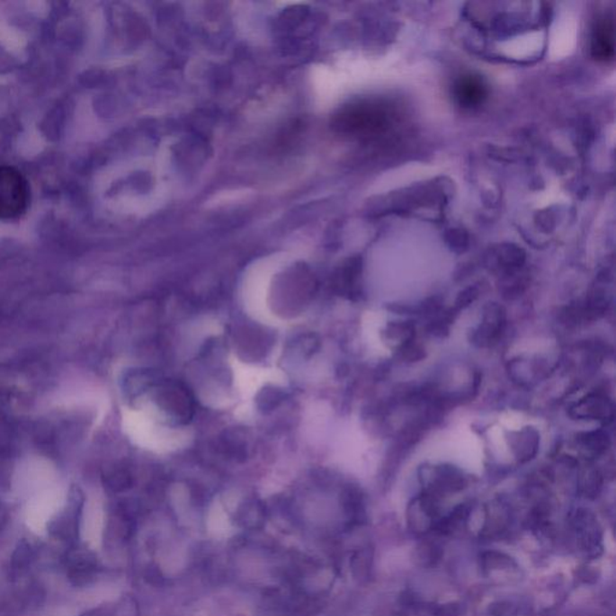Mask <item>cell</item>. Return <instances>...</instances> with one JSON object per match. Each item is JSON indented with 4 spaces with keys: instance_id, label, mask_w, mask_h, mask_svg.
I'll return each instance as SVG.
<instances>
[{
    "instance_id": "cell-8",
    "label": "cell",
    "mask_w": 616,
    "mask_h": 616,
    "mask_svg": "<svg viewBox=\"0 0 616 616\" xmlns=\"http://www.w3.org/2000/svg\"><path fill=\"white\" fill-rule=\"evenodd\" d=\"M614 404L602 394H590L569 408V415L578 420H597L609 424L614 419Z\"/></svg>"
},
{
    "instance_id": "cell-12",
    "label": "cell",
    "mask_w": 616,
    "mask_h": 616,
    "mask_svg": "<svg viewBox=\"0 0 616 616\" xmlns=\"http://www.w3.org/2000/svg\"><path fill=\"white\" fill-rule=\"evenodd\" d=\"M602 486H603V478L596 468L586 466L580 471L578 491L582 496L594 500L600 495Z\"/></svg>"
},
{
    "instance_id": "cell-6",
    "label": "cell",
    "mask_w": 616,
    "mask_h": 616,
    "mask_svg": "<svg viewBox=\"0 0 616 616\" xmlns=\"http://www.w3.org/2000/svg\"><path fill=\"white\" fill-rule=\"evenodd\" d=\"M67 576L74 586L88 585L99 571L97 558L90 550L74 548L66 558Z\"/></svg>"
},
{
    "instance_id": "cell-15",
    "label": "cell",
    "mask_w": 616,
    "mask_h": 616,
    "mask_svg": "<svg viewBox=\"0 0 616 616\" xmlns=\"http://www.w3.org/2000/svg\"><path fill=\"white\" fill-rule=\"evenodd\" d=\"M540 438L536 431L525 430L520 433V440L516 442V448H518V457L520 461L525 462L531 460L537 450H539Z\"/></svg>"
},
{
    "instance_id": "cell-16",
    "label": "cell",
    "mask_w": 616,
    "mask_h": 616,
    "mask_svg": "<svg viewBox=\"0 0 616 616\" xmlns=\"http://www.w3.org/2000/svg\"><path fill=\"white\" fill-rule=\"evenodd\" d=\"M478 297H479L478 288H477V287L468 288V290H465L464 291H461L460 294H459L457 301H455V306H454L453 311L455 313H458L459 311H461V309H465L466 308H469V306L471 305L472 302H475L477 300V299H478Z\"/></svg>"
},
{
    "instance_id": "cell-20",
    "label": "cell",
    "mask_w": 616,
    "mask_h": 616,
    "mask_svg": "<svg viewBox=\"0 0 616 616\" xmlns=\"http://www.w3.org/2000/svg\"><path fill=\"white\" fill-rule=\"evenodd\" d=\"M386 616H404V615L398 614V612H390V614H387Z\"/></svg>"
},
{
    "instance_id": "cell-10",
    "label": "cell",
    "mask_w": 616,
    "mask_h": 616,
    "mask_svg": "<svg viewBox=\"0 0 616 616\" xmlns=\"http://www.w3.org/2000/svg\"><path fill=\"white\" fill-rule=\"evenodd\" d=\"M455 98L465 108L479 105L487 97V88L479 77L473 75L461 76L455 84Z\"/></svg>"
},
{
    "instance_id": "cell-19",
    "label": "cell",
    "mask_w": 616,
    "mask_h": 616,
    "mask_svg": "<svg viewBox=\"0 0 616 616\" xmlns=\"http://www.w3.org/2000/svg\"><path fill=\"white\" fill-rule=\"evenodd\" d=\"M81 616H110L108 609L94 608L84 612Z\"/></svg>"
},
{
    "instance_id": "cell-5",
    "label": "cell",
    "mask_w": 616,
    "mask_h": 616,
    "mask_svg": "<svg viewBox=\"0 0 616 616\" xmlns=\"http://www.w3.org/2000/svg\"><path fill=\"white\" fill-rule=\"evenodd\" d=\"M82 498H75L69 501L67 507L51 520L49 523V532L53 539L60 540L70 546L77 543L78 531H80V522L82 514Z\"/></svg>"
},
{
    "instance_id": "cell-4",
    "label": "cell",
    "mask_w": 616,
    "mask_h": 616,
    "mask_svg": "<svg viewBox=\"0 0 616 616\" xmlns=\"http://www.w3.org/2000/svg\"><path fill=\"white\" fill-rule=\"evenodd\" d=\"M507 326V313L504 306L489 302L483 308L482 322L472 333V344L480 348L493 347L504 335Z\"/></svg>"
},
{
    "instance_id": "cell-13",
    "label": "cell",
    "mask_w": 616,
    "mask_h": 616,
    "mask_svg": "<svg viewBox=\"0 0 616 616\" xmlns=\"http://www.w3.org/2000/svg\"><path fill=\"white\" fill-rule=\"evenodd\" d=\"M384 333H386V338L390 344L401 349L406 344L415 341V326L411 322H395L388 324Z\"/></svg>"
},
{
    "instance_id": "cell-1",
    "label": "cell",
    "mask_w": 616,
    "mask_h": 616,
    "mask_svg": "<svg viewBox=\"0 0 616 616\" xmlns=\"http://www.w3.org/2000/svg\"><path fill=\"white\" fill-rule=\"evenodd\" d=\"M27 180L15 167L0 165V220L17 219L30 206Z\"/></svg>"
},
{
    "instance_id": "cell-9",
    "label": "cell",
    "mask_w": 616,
    "mask_h": 616,
    "mask_svg": "<svg viewBox=\"0 0 616 616\" xmlns=\"http://www.w3.org/2000/svg\"><path fill=\"white\" fill-rule=\"evenodd\" d=\"M614 21L604 17L598 20L591 39V51L598 60H611L614 57Z\"/></svg>"
},
{
    "instance_id": "cell-17",
    "label": "cell",
    "mask_w": 616,
    "mask_h": 616,
    "mask_svg": "<svg viewBox=\"0 0 616 616\" xmlns=\"http://www.w3.org/2000/svg\"><path fill=\"white\" fill-rule=\"evenodd\" d=\"M398 352H400L401 358L409 362H419L425 357V351L420 345L415 344V341L398 349Z\"/></svg>"
},
{
    "instance_id": "cell-14",
    "label": "cell",
    "mask_w": 616,
    "mask_h": 616,
    "mask_svg": "<svg viewBox=\"0 0 616 616\" xmlns=\"http://www.w3.org/2000/svg\"><path fill=\"white\" fill-rule=\"evenodd\" d=\"M35 560V549L30 540H22L17 544L12 558V572L13 576L22 575Z\"/></svg>"
},
{
    "instance_id": "cell-3",
    "label": "cell",
    "mask_w": 616,
    "mask_h": 616,
    "mask_svg": "<svg viewBox=\"0 0 616 616\" xmlns=\"http://www.w3.org/2000/svg\"><path fill=\"white\" fill-rule=\"evenodd\" d=\"M420 479L425 487V494L440 498L443 495L464 489L466 479L460 469L451 465L430 466L420 471Z\"/></svg>"
},
{
    "instance_id": "cell-18",
    "label": "cell",
    "mask_w": 616,
    "mask_h": 616,
    "mask_svg": "<svg viewBox=\"0 0 616 616\" xmlns=\"http://www.w3.org/2000/svg\"><path fill=\"white\" fill-rule=\"evenodd\" d=\"M433 614L434 616H461V605L457 603L440 605V607L436 608Z\"/></svg>"
},
{
    "instance_id": "cell-7",
    "label": "cell",
    "mask_w": 616,
    "mask_h": 616,
    "mask_svg": "<svg viewBox=\"0 0 616 616\" xmlns=\"http://www.w3.org/2000/svg\"><path fill=\"white\" fill-rule=\"evenodd\" d=\"M440 520L437 498L424 493L409 504L408 522L413 531L429 532L431 530L436 529Z\"/></svg>"
},
{
    "instance_id": "cell-2",
    "label": "cell",
    "mask_w": 616,
    "mask_h": 616,
    "mask_svg": "<svg viewBox=\"0 0 616 616\" xmlns=\"http://www.w3.org/2000/svg\"><path fill=\"white\" fill-rule=\"evenodd\" d=\"M569 523L582 553L590 558L600 557L603 551V532L594 513L589 509H576L571 514Z\"/></svg>"
},
{
    "instance_id": "cell-11",
    "label": "cell",
    "mask_w": 616,
    "mask_h": 616,
    "mask_svg": "<svg viewBox=\"0 0 616 616\" xmlns=\"http://www.w3.org/2000/svg\"><path fill=\"white\" fill-rule=\"evenodd\" d=\"M576 442L593 457H601L607 453L611 447V437L603 430L590 431V433H579L576 436Z\"/></svg>"
}]
</instances>
